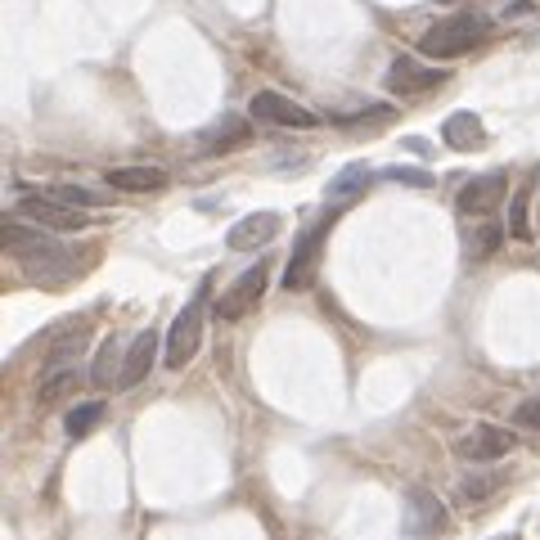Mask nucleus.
Instances as JSON below:
<instances>
[{
  "instance_id": "25",
  "label": "nucleus",
  "mask_w": 540,
  "mask_h": 540,
  "mask_svg": "<svg viewBox=\"0 0 540 540\" xmlns=\"http://www.w3.org/2000/svg\"><path fill=\"white\" fill-rule=\"evenodd\" d=\"M513 428L540 432V396H531V401H518V405H513Z\"/></svg>"
},
{
  "instance_id": "22",
  "label": "nucleus",
  "mask_w": 540,
  "mask_h": 540,
  "mask_svg": "<svg viewBox=\"0 0 540 540\" xmlns=\"http://www.w3.org/2000/svg\"><path fill=\"white\" fill-rule=\"evenodd\" d=\"M369 176H374V171L365 167V162H351V167H342L338 176H333V185H329V198H351V194H360V189L369 185Z\"/></svg>"
},
{
  "instance_id": "9",
  "label": "nucleus",
  "mask_w": 540,
  "mask_h": 540,
  "mask_svg": "<svg viewBox=\"0 0 540 540\" xmlns=\"http://www.w3.org/2000/svg\"><path fill=\"white\" fill-rule=\"evenodd\" d=\"M504 189H509V176H504V171H486V176L468 180V185L459 189V198H455L459 216H491L495 207H500Z\"/></svg>"
},
{
  "instance_id": "23",
  "label": "nucleus",
  "mask_w": 540,
  "mask_h": 540,
  "mask_svg": "<svg viewBox=\"0 0 540 540\" xmlns=\"http://www.w3.org/2000/svg\"><path fill=\"white\" fill-rule=\"evenodd\" d=\"M99 419H104V401H86V405H77V410H68V423H63V428H68V437H86Z\"/></svg>"
},
{
  "instance_id": "20",
  "label": "nucleus",
  "mask_w": 540,
  "mask_h": 540,
  "mask_svg": "<svg viewBox=\"0 0 540 540\" xmlns=\"http://www.w3.org/2000/svg\"><path fill=\"white\" fill-rule=\"evenodd\" d=\"M500 243H504V225L500 221H482V225H473L464 252H468V261H491L495 252H500Z\"/></svg>"
},
{
  "instance_id": "21",
  "label": "nucleus",
  "mask_w": 540,
  "mask_h": 540,
  "mask_svg": "<svg viewBox=\"0 0 540 540\" xmlns=\"http://www.w3.org/2000/svg\"><path fill=\"white\" fill-rule=\"evenodd\" d=\"M122 351H117V342L108 338L104 347H99V356H95V369H90V383L95 387H113V378H122Z\"/></svg>"
},
{
  "instance_id": "6",
  "label": "nucleus",
  "mask_w": 540,
  "mask_h": 540,
  "mask_svg": "<svg viewBox=\"0 0 540 540\" xmlns=\"http://www.w3.org/2000/svg\"><path fill=\"white\" fill-rule=\"evenodd\" d=\"M261 293H266V261H257V266H248L239 279H234L230 288H225L221 297H216V320H221V324L243 320V315H248V311H257Z\"/></svg>"
},
{
  "instance_id": "5",
  "label": "nucleus",
  "mask_w": 540,
  "mask_h": 540,
  "mask_svg": "<svg viewBox=\"0 0 540 540\" xmlns=\"http://www.w3.org/2000/svg\"><path fill=\"white\" fill-rule=\"evenodd\" d=\"M329 225H333V216H324V221H315L311 230L297 239L293 257H288V270H284V288H288V293H306V288L315 284V275H320V248H324Z\"/></svg>"
},
{
  "instance_id": "12",
  "label": "nucleus",
  "mask_w": 540,
  "mask_h": 540,
  "mask_svg": "<svg viewBox=\"0 0 540 540\" xmlns=\"http://www.w3.org/2000/svg\"><path fill=\"white\" fill-rule=\"evenodd\" d=\"M405 527H410L414 536H441V531L450 527V513L432 491H410V504H405Z\"/></svg>"
},
{
  "instance_id": "8",
  "label": "nucleus",
  "mask_w": 540,
  "mask_h": 540,
  "mask_svg": "<svg viewBox=\"0 0 540 540\" xmlns=\"http://www.w3.org/2000/svg\"><path fill=\"white\" fill-rule=\"evenodd\" d=\"M513 446H518V432L495 428V423H473V428L455 441V450L468 464H495V459H504Z\"/></svg>"
},
{
  "instance_id": "3",
  "label": "nucleus",
  "mask_w": 540,
  "mask_h": 540,
  "mask_svg": "<svg viewBox=\"0 0 540 540\" xmlns=\"http://www.w3.org/2000/svg\"><path fill=\"white\" fill-rule=\"evenodd\" d=\"M14 212L23 216V221L41 225V230H54V234H72V230H86L90 225V216L81 212V207L63 203V198H54V194H23Z\"/></svg>"
},
{
  "instance_id": "10",
  "label": "nucleus",
  "mask_w": 540,
  "mask_h": 540,
  "mask_svg": "<svg viewBox=\"0 0 540 540\" xmlns=\"http://www.w3.org/2000/svg\"><path fill=\"white\" fill-rule=\"evenodd\" d=\"M441 81H446V72H441V68H423V63H414V59H396L392 68H387V90L401 95V99L428 95V90H437Z\"/></svg>"
},
{
  "instance_id": "17",
  "label": "nucleus",
  "mask_w": 540,
  "mask_h": 540,
  "mask_svg": "<svg viewBox=\"0 0 540 540\" xmlns=\"http://www.w3.org/2000/svg\"><path fill=\"white\" fill-rule=\"evenodd\" d=\"M81 392V374L72 365H63V369H45V378H41V387H36V405H59V401H68V396H77Z\"/></svg>"
},
{
  "instance_id": "4",
  "label": "nucleus",
  "mask_w": 540,
  "mask_h": 540,
  "mask_svg": "<svg viewBox=\"0 0 540 540\" xmlns=\"http://www.w3.org/2000/svg\"><path fill=\"white\" fill-rule=\"evenodd\" d=\"M203 302H207V284L194 293V302L171 320L167 333V369H185L198 351V338H203Z\"/></svg>"
},
{
  "instance_id": "18",
  "label": "nucleus",
  "mask_w": 540,
  "mask_h": 540,
  "mask_svg": "<svg viewBox=\"0 0 540 540\" xmlns=\"http://www.w3.org/2000/svg\"><path fill=\"white\" fill-rule=\"evenodd\" d=\"M441 140H446L450 149H477V144L486 140L482 117L477 113H450L446 122H441Z\"/></svg>"
},
{
  "instance_id": "11",
  "label": "nucleus",
  "mask_w": 540,
  "mask_h": 540,
  "mask_svg": "<svg viewBox=\"0 0 540 540\" xmlns=\"http://www.w3.org/2000/svg\"><path fill=\"white\" fill-rule=\"evenodd\" d=\"M279 212H252V216H243V221H234L230 225V234H225V248L230 252H257V248H266L270 239L279 234Z\"/></svg>"
},
{
  "instance_id": "27",
  "label": "nucleus",
  "mask_w": 540,
  "mask_h": 540,
  "mask_svg": "<svg viewBox=\"0 0 540 540\" xmlns=\"http://www.w3.org/2000/svg\"><path fill=\"white\" fill-rule=\"evenodd\" d=\"M383 176H387V180H401V185H419V189H423V185H432L428 171H410V167H387Z\"/></svg>"
},
{
  "instance_id": "14",
  "label": "nucleus",
  "mask_w": 540,
  "mask_h": 540,
  "mask_svg": "<svg viewBox=\"0 0 540 540\" xmlns=\"http://www.w3.org/2000/svg\"><path fill=\"white\" fill-rule=\"evenodd\" d=\"M504 482H509V468H473V473H464V477L455 482V500L473 509V504H486V500H491V495L500 491Z\"/></svg>"
},
{
  "instance_id": "13",
  "label": "nucleus",
  "mask_w": 540,
  "mask_h": 540,
  "mask_svg": "<svg viewBox=\"0 0 540 540\" xmlns=\"http://www.w3.org/2000/svg\"><path fill=\"white\" fill-rule=\"evenodd\" d=\"M198 144H203V153H234V149H243V144H252V122L248 117L225 113L221 122H212L198 135Z\"/></svg>"
},
{
  "instance_id": "28",
  "label": "nucleus",
  "mask_w": 540,
  "mask_h": 540,
  "mask_svg": "<svg viewBox=\"0 0 540 540\" xmlns=\"http://www.w3.org/2000/svg\"><path fill=\"white\" fill-rule=\"evenodd\" d=\"M495 540H518V536H513V531H509V536H495Z\"/></svg>"
},
{
  "instance_id": "2",
  "label": "nucleus",
  "mask_w": 540,
  "mask_h": 540,
  "mask_svg": "<svg viewBox=\"0 0 540 540\" xmlns=\"http://www.w3.org/2000/svg\"><path fill=\"white\" fill-rule=\"evenodd\" d=\"M486 36H491L486 14H477V9H455V14L437 18V23L419 36V54L423 59H459V54L477 50Z\"/></svg>"
},
{
  "instance_id": "16",
  "label": "nucleus",
  "mask_w": 540,
  "mask_h": 540,
  "mask_svg": "<svg viewBox=\"0 0 540 540\" xmlns=\"http://www.w3.org/2000/svg\"><path fill=\"white\" fill-rule=\"evenodd\" d=\"M104 180L108 189H122V194H158V189H167V171L162 167H113Z\"/></svg>"
},
{
  "instance_id": "15",
  "label": "nucleus",
  "mask_w": 540,
  "mask_h": 540,
  "mask_svg": "<svg viewBox=\"0 0 540 540\" xmlns=\"http://www.w3.org/2000/svg\"><path fill=\"white\" fill-rule=\"evenodd\" d=\"M153 356H158V333L144 329L131 338V347H126V360H122V378H117V387H135L144 374H149Z\"/></svg>"
},
{
  "instance_id": "19",
  "label": "nucleus",
  "mask_w": 540,
  "mask_h": 540,
  "mask_svg": "<svg viewBox=\"0 0 540 540\" xmlns=\"http://www.w3.org/2000/svg\"><path fill=\"white\" fill-rule=\"evenodd\" d=\"M86 342H90V329L81 320H72L68 329H63L59 338L50 342V351H45V369H63L72 356H81V347H86Z\"/></svg>"
},
{
  "instance_id": "1",
  "label": "nucleus",
  "mask_w": 540,
  "mask_h": 540,
  "mask_svg": "<svg viewBox=\"0 0 540 540\" xmlns=\"http://www.w3.org/2000/svg\"><path fill=\"white\" fill-rule=\"evenodd\" d=\"M0 239H5V248L18 257L23 275L36 279V284H63V279L77 275V257H72L63 243H54L41 225L23 221L18 212L0 225Z\"/></svg>"
},
{
  "instance_id": "26",
  "label": "nucleus",
  "mask_w": 540,
  "mask_h": 540,
  "mask_svg": "<svg viewBox=\"0 0 540 540\" xmlns=\"http://www.w3.org/2000/svg\"><path fill=\"white\" fill-rule=\"evenodd\" d=\"M509 234L513 239H527V189H518V198H513V212H509Z\"/></svg>"
},
{
  "instance_id": "24",
  "label": "nucleus",
  "mask_w": 540,
  "mask_h": 540,
  "mask_svg": "<svg viewBox=\"0 0 540 540\" xmlns=\"http://www.w3.org/2000/svg\"><path fill=\"white\" fill-rule=\"evenodd\" d=\"M50 194L63 198V203H72V207H104V203H108V194H99V189H86V185H54Z\"/></svg>"
},
{
  "instance_id": "7",
  "label": "nucleus",
  "mask_w": 540,
  "mask_h": 540,
  "mask_svg": "<svg viewBox=\"0 0 540 540\" xmlns=\"http://www.w3.org/2000/svg\"><path fill=\"white\" fill-rule=\"evenodd\" d=\"M248 113L266 126H288V131H311V126H320V117H315L311 108H302L297 99L279 95V90H257Z\"/></svg>"
}]
</instances>
